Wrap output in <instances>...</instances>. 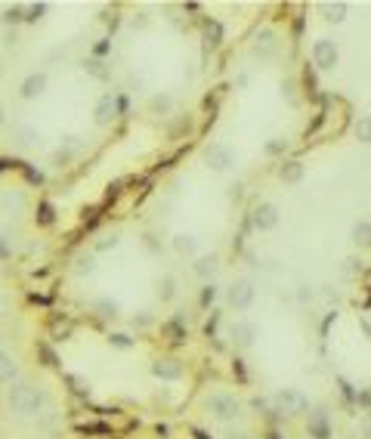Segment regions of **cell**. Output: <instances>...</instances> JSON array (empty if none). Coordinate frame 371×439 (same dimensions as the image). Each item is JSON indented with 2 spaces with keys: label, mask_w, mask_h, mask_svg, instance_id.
<instances>
[{
  "label": "cell",
  "mask_w": 371,
  "mask_h": 439,
  "mask_svg": "<svg viewBox=\"0 0 371 439\" xmlns=\"http://www.w3.org/2000/svg\"><path fill=\"white\" fill-rule=\"evenodd\" d=\"M50 405V393L37 384H28V381H16L12 387H6V411L19 421H35L41 418Z\"/></svg>",
  "instance_id": "obj_1"
},
{
  "label": "cell",
  "mask_w": 371,
  "mask_h": 439,
  "mask_svg": "<svg viewBox=\"0 0 371 439\" xmlns=\"http://www.w3.org/2000/svg\"><path fill=\"white\" fill-rule=\"evenodd\" d=\"M273 411L282 418H307L313 411L309 405V396L297 387H282L273 393Z\"/></svg>",
  "instance_id": "obj_2"
},
{
  "label": "cell",
  "mask_w": 371,
  "mask_h": 439,
  "mask_svg": "<svg viewBox=\"0 0 371 439\" xmlns=\"http://www.w3.org/2000/svg\"><path fill=\"white\" fill-rule=\"evenodd\" d=\"M204 411H208L214 421H220V424H232V421H238V418L244 415L242 402H238L232 393H223V390H217V393H210L208 399H204Z\"/></svg>",
  "instance_id": "obj_3"
},
{
  "label": "cell",
  "mask_w": 371,
  "mask_h": 439,
  "mask_svg": "<svg viewBox=\"0 0 371 439\" xmlns=\"http://www.w3.org/2000/svg\"><path fill=\"white\" fill-rule=\"evenodd\" d=\"M235 161H238V155L229 143H220V139H217V143L204 145V164H208L214 174H226V170L235 168Z\"/></svg>",
  "instance_id": "obj_4"
},
{
  "label": "cell",
  "mask_w": 371,
  "mask_h": 439,
  "mask_svg": "<svg viewBox=\"0 0 371 439\" xmlns=\"http://www.w3.org/2000/svg\"><path fill=\"white\" fill-rule=\"evenodd\" d=\"M254 301H257V288H254V282H251V278H235V282L229 285V291H226L229 310L248 312L251 307H254Z\"/></svg>",
  "instance_id": "obj_5"
},
{
  "label": "cell",
  "mask_w": 371,
  "mask_h": 439,
  "mask_svg": "<svg viewBox=\"0 0 371 439\" xmlns=\"http://www.w3.org/2000/svg\"><path fill=\"white\" fill-rule=\"evenodd\" d=\"M257 337H260V328H257V322H251V319H235V322L229 325V343L235 350H251L257 343Z\"/></svg>",
  "instance_id": "obj_6"
},
{
  "label": "cell",
  "mask_w": 371,
  "mask_h": 439,
  "mask_svg": "<svg viewBox=\"0 0 371 439\" xmlns=\"http://www.w3.org/2000/svg\"><path fill=\"white\" fill-rule=\"evenodd\" d=\"M152 377H158V381L164 384H177L186 377V362L180 356H158L155 362H152Z\"/></svg>",
  "instance_id": "obj_7"
},
{
  "label": "cell",
  "mask_w": 371,
  "mask_h": 439,
  "mask_svg": "<svg viewBox=\"0 0 371 439\" xmlns=\"http://www.w3.org/2000/svg\"><path fill=\"white\" fill-rule=\"evenodd\" d=\"M309 56H313V65L319 71H331L337 65V59H341V50H337L334 41H328V37H319V41L313 44V50H309Z\"/></svg>",
  "instance_id": "obj_8"
},
{
  "label": "cell",
  "mask_w": 371,
  "mask_h": 439,
  "mask_svg": "<svg viewBox=\"0 0 371 439\" xmlns=\"http://www.w3.org/2000/svg\"><path fill=\"white\" fill-rule=\"evenodd\" d=\"M248 223L254 226L257 232H273L275 226H278V208H275L273 201H260V204H254V208H251Z\"/></svg>",
  "instance_id": "obj_9"
},
{
  "label": "cell",
  "mask_w": 371,
  "mask_h": 439,
  "mask_svg": "<svg viewBox=\"0 0 371 439\" xmlns=\"http://www.w3.org/2000/svg\"><path fill=\"white\" fill-rule=\"evenodd\" d=\"M307 436L309 439H331L334 427H331V415L325 409H313L307 415Z\"/></svg>",
  "instance_id": "obj_10"
},
{
  "label": "cell",
  "mask_w": 371,
  "mask_h": 439,
  "mask_svg": "<svg viewBox=\"0 0 371 439\" xmlns=\"http://www.w3.org/2000/svg\"><path fill=\"white\" fill-rule=\"evenodd\" d=\"M251 53H254L257 59H275V53H278V35L273 28H260L254 35V44H251Z\"/></svg>",
  "instance_id": "obj_11"
},
{
  "label": "cell",
  "mask_w": 371,
  "mask_h": 439,
  "mask_svg": "<svg viewBox=\"0 0 371 439\" xmlns=\"http://www.w3.org/2000/svg\"><path fill=\"white\" fill-rule=\"evenodd\" d=\"M46 84H50L46 71H31V75L25 78L22 84H19V96H22L25 102H31V99L44 96V93H46Z\"/></svg>",
  "instance_id": "obj_12"
},
{
  "label": "cell",
  "mask_w": 371,
  "mask_h": 439,
  "mask_svg": "<svg viewBox=\"0 0 371 439\" xmlns=\"http://www.w3.org/2000/svg\"><path fill=\"white\" fill-rule=\"evenodd\" d=\"M93 121L96 127H109L118 121V109H115V93H105L96 99V109H93Z\"/></svg>",
  "instance_id": "obj_13"
},
{
  "label": "cell",
  "mask_w": 371,
  "mask_h": 439,
  "mask_svg": "<svg viewBox=\"0 0 371 439\" xmlns=\"http://www.w3.org/2000/svg\"><path fill=\"white\" fill-rule=\"evenodd\" d=\"M161 337L170 343V347H177V343H186V337H189V328H186L183 316H174V319H168V322H161Z\"/></svg>",
  "instance_id": "obj_14"
},
{
  "label": "cell",
  "mask_w": 371,
  "mask_h": 439,
  "mask_svg": "<svg viewBox=\"0 0 371 439\" xmlns=\"http://www.w3.org/2000/svg\"><path fill=\"white\" fill-rule=\"evenodd\" d=\"M37 139H41V130H37L35 124H16V127H12V143H16L19 149H31V145H37Z\"/></svg>",
  "instance_id": "obj_15"
},
{
  "label": "cell",
  "mask_w": 371,
  "mask_h": 439,
  "mask_svg": "<svg viewBox=\"0 0 371 439\" xmlns=\"http://www.w3.org/2000/svg\"><path fill=\"white\" fill-rule=\"evenodd\" d=\"M16 377H19V359L12 356V352L0 350V387H6V384H16Z\"/></svg>",
  "instance_id": "obj_16"
},
{
  "label": "cell",
  "mask_w": 371,
  "mask_h": 439,
  "mask_svg": "<svg viewBox=\"0 0 371 439\" xmlns=\"http://www.w3.org/2000/svg\"><path fill=\"white\" fill-rule=\"evenodd\" d=\"M192 269H195V276H198V278L210 282V278H214L217 272H220V254H204V257H198Z\"/></svg>",
  "instance_id": "obj_17"
},
{
  "label": "cell",
  "mask_w": 371,
  "mask_h": 439,
  "mask_svg": "<svg viewBox=\"0 0 371 439\" xmlns=\"http://www.w3.org/2000/svg\"><path fill=\"white\" fill-rule=\"evenodd\" d=\"M0 204H3L6 214L19 217V214H25V208H28V198H25L22 189H12V192H6V195L0 198Z\"/></svg>",
  "instance_id": "obj_18"
},
{
  "label": "cell",
  "mask_w": 371,
  "mask_h": 439,
  "mask_svg": "<svg viewBox=\"0 0 371 439\" xmlns=\"http://www.w3.org/2000/svg\"><path fill=\"white\" fill-rule=\"evenodd\" d=\"M201 37H204V46L217 50L223 44V25L217 19H201Z\"/></svg>",
  "instance_id": "obj_19"
},
{
  "label": "cell",
  "mask_w": 371,
  "mask_h": 439,
  "mask_svg": "<svg viewBox=\"0 0 371 439\" xmlns=\"http://www.w3.org/2000/svg\"><path fill=\"white\" fill-rule=\"evenodd\" d=\"M96 269H99V263H96V254H93V251H84V254H78L75 263H71V272H75L78 278L93 276Z\"/></svg>",
  "instance_id": "obj_20"
},
{
  "label": "cell",
  "mask_w": 371,
  "mask_h": 439,
  "mask_svg": "<svg viewBox=\"0 0 371 439\" xmlns=\"http://www.w3.org/2000/svg\"><path fill=\"white\" fill-rule=\"evenodd\" d=\"M170 244H174V251H177L180 257H192V254L198 251V238L192 235V232H177Z\"/></svg>",
  "instance_id": "obj_21"
},
{
  "label": "cell",
  "mask_w": 371,
  "mask_h": 439,
  "mask_svg": "<svg viewBox=\"0 0 371 439\" xmlns=\"http://www.w3.org/2000/svg\"><path fill=\"white\" fill-rule=\"evenodd\" d=\"M278 179L288 186H297L303 179V164L300 161H282V168H278Z\"/></svg>",
  "instance_id": "obj_22"
},
{
  "label": "cell",
  "mask_w": 371,
  "mask_h": 439,
  "mask_svg": "<svg viewBox=\"0 0 371 439\" xmlns=\"http://www.w3.org/2000/svg\"><path fill=\"white\" fill-rule=\"evenodd\" d=\"M93 312H96L99 319H111V322H115V319L121 316V303L111 301V297H99V301L93 303Z\"/></svg>",
  "instance_id": "obj_23"
},
{
  "label": "cell",
  "mask_w": 371,
  "mask_h": 439,
  "mask_svg": "<svg viewBox=\"0 0 371 439\" xmlns=\"http://www.w3.org/2000/svg\"><path fill=\"white\" fill-rule=\"evenodd\" d=\"M149 111H152V115H158V118H168L170 111H174V96H168V93H158V96H152Z\"/></svg>",
  "instance_id": "obj_24"
},
{
  "label": "cell",
  "mask_w": 371,
  "mask_h": 439,
  "mask_svg": "<svg viewBox=\"0 0 371 439\" xmlns=\"http://www.w3.org/2000/svg\"><path fill=\"white\" fill-rule=\"evenodd\" d=\"M71 331H75V322H71L69 316H65V319H53V322H50V337H53V341H69Z\"/></svg>",
  "instance_id": "obj_25"
},
{
  "label": "cell",
  "mask_w": 371,
  "mask_h": 439,
  "mask_svg": "<svg viewBox=\"0 0 371 439\" xmlns=\"http://www.w3.org/2000/svg\"><path fill=\"white\" fill-rule=\"evenodd\" d=\"M319 10L325 12V22H343V19H347V10H350V6L347 3H343V0H334V3H322L319 6Z\"/></svg>",
  "instance_id": "obj_26"
},
{
  "label": "cell",
  "mask_w": 371,
  "mask_h": 439,
  "mask_svg": "<svg viewBox=\"0 0 371 439\" xmlns=\"http://www.w3.org/2000/svg\"><path fill=\"white\" fill-rule=\"evenodd\" d=\"M350 235H353V244H359V248H371V223H368V220H359Z\"/></svg>",
  "instance_id": "obj_27"
},
{
  "label": "cell",
  "mask_w": 371,
  "mask_h": 439,
  "mask_svg": "<svg viewBox=\"0 0 371 439\" xmlns=\"http://www.w3.org/2000/svg\"><path fill=\"white\" fill-rule=\"evenodd\" d=\"M118 244H121V235H118V232H102V235L93 242V254H96V251H111V248H118Z\"/></svg>",
  "instance_id": "obj_28"
},
{
  "label": "cell",
  "mask_w": 371,
  "mask_h": 439,
  "mask_svg": "<svg viewBox=\"0 0 371 439\" xmlns=\"http://www.w3.org/2000/svg\"><path fill=\"white\" fill-rule=\"evenodd\" d=\"M84 71L93 78H99V81H105L109 78V69H105V62L102 59H96V56H90V59H84Z\"/></svg>",
  "instance_id": "obj_29"
},
{
  "label": "cell",
  "mask_w": 371,
  "mask_h": 439,
  "mask_svg": "<svg viewBox=\"0 0 371 439\" xmlns=\"http://www.w3.org/2000/svg\"><path fill=\"white\" fill-rule=\"evenodd\" d=\"M158 297H161L164 303L177 297V278L174 276H161V282H158Z\"/></svg>",
  "instance_id": "obj_30"
},
{
  "label": "cell",
  "mask_w": 371,
  "mask_h": 439,
  "mask_svg": "<svg viewBox=\"0 0 371 439\" xmlns=\"http://www.w3.org/2000/svg\"><path fill=\"white\" fill-rule=\"evenodd\" d=\"M35 223H37V226H53V223H56V210H53L50 201H41V204H37Z\"/></svg>",
  "instance_id": "obj_31"
},
{
  "label": "cell",
  "mask_w": 371,
  "mask_h": 439,
  "mask_svg": "<svg viewBox=\"0 0 371 439\" xmlns=\"http://www.w3.org/2000/svg\"><path fill=\"white\" fill-rule=\"evenodd\" d=\"M353 133H356V139H359V143H368L371 145V115L359 118V121L353 124Z\"/></svg>",
  "instance_id": "obj_32"
},
{
  "label": "cell",
  "mask_w": 371,
  "mask_h": 439,
  "mask_svg": "<svg viewBox=\"0 0 371 439\" xmlns=\"http://www.w3.org/2000/svg\"><path fill=\"white\" fill-rule=\"evenodd\" d=\"M214 301H217V285L214 282H204L201 294H198V307L208 310V307H214Z\"/></svg>",
  "instance_id": "obj_33"
},
{
  "label": "cell",
  "mask_w": 371,
  "mask_h": 439,
  "mask_svg": "<svg viewBox=\"0 0 371 439\" xmlns=\"http://www.w3.org/2000/svg\"><path fill=\"white\" fill-rule=\"evenodd\" d=\"M263 152H266L269 158H275V155H284V152H288V139H284V136H273L266 145H263Z\"/></svg>",
  "instance_id": "obj_34"
},
{
  "label": "cell",
  "mask_w": 371,
  "mask_h": 439,
  "mask_svg": "<svg viewBox=\"0 0 371 439\" xmlns=\"http://www.w3.org/2000/svg\"><path fill=\"white\" fill-rule=\"evenodd\" d=\"M109 343H111V347H118V350H130L136 341H134L130 334H121V331H115V334H109Z\"/></svg>",
  "instance_id": "obj_35"
},
{
  "label": "cell",
  "mask_w": 371,
  "mask_h": 439,
  "mask_svg": "<svg viewBox=\"0 0 371 439\" xmlns=\"http://www.w3.org/2000/svg\"><path fill=\"white\" fill-rule=\"evenodd\" d=\"M303 87H307V90H303V93H307V96L309 99H319V84H316V78H313V71H303Z\"/></svg>",
  "instance_id": "obj_36"
},
{
  "label": "cell",
  "mask_w": 371,
  "mask_h": 439,
  "mask_svg": "<svg viewBox=\"0 0 371 439\" xmlns=\"http://www.w3.org/2000/svg\"><path fill=\"white\" fill-rule=\"evenodd\" d=\"M282 96H288V102L297 105V84L294 81H282Z\"/></svg>",
  "instance_id": "obj_37"
},
{
  "label": "cell",
  "mask_w": 371,
  "mask_h": 439,
  "mask_svg": "<svg viewBox=\"0 0 371 439\" xmlns=\"http://www.w3.org/2000/svg\"><path fill=\"white\" fill-rule=\"evenodd\" d=\"M343 272H347V276H359V272H362V260L347 257V260H343Z\"/></svg>",
  "instance_id": "obj_38"
},
{
  "label": "cell",
  "mask_w": 371,
  "mask_h": 439,
  "mask_svg": "<svg viewBox=\"0 0 371 439\" xmlns=\"http://www.w3.org/2000/svg\"><path fill=\"white\" fill-rule=\"evenodd\" d=\"M130 325H134V328H149V325H152V316H149V310H143V312H139V316H134V319H130Z\"/></svg>",
  "instance_id": "obj_39"
},
{
  "label": "cell",
  "mask_w": 371,
  "mask_h": 439,
  "mask_svg": "<svg viewBox=\"0 0 371 439\" xmlns=\"http://www.w3.org/2000/svg\"><path fill=\"white\" fill-rule=\"evenodd\" d=\"M359 430H362V436H365V439H371V409H365V415H362Z\"/></svg>",
  "instance_id": "obj_40"
},
{
  "label": "cell",
  "mask_w": 371,
  "mask_h": 439,
  "mask_svg": "<svg viewBox=\"0 0 371 439\" xmlns=\"http://www.w3.org/2000/svg\"><path fill=\"white\" fill-rule=\"evenodd\" d=\"M44 12H46V3H35V6H28V16H25V19H28V22H35V19H41Z\"/></svg>",
  "instance_id": "obj_41"
},
{
  "label": "cell",
  "mask_w": 371,
  "mask_h": 439,
  "mask_svg": "<svg viewBox=\"0 0 371 439\" xmlns=\"http://www.w3.org/2000/svg\"><path fill=\"white\" fill-rule=\"evenodd\" d=\"M22 12H25V6H10V10H6V22H19V19H25L22 16Z\"/></svg>",
  "instance_id": "obj_42"
},
{
  "label": "cell",
  "mask_w": 371,
  "mask_h": 439,
  "mask_svg": "<svg viewBox=\"0 0 371 439\" xmlns=\"http://www.w3.org/2000/svg\"><path fill=\"white\" fill-rule=\"evenodd\" d=\"M183 133H189V118H186V121H183V118H180V124H177V127H174V130H170V139H180V136H183Z\"/></svg>",
  "instance_id": "obj_43"
},
{
  "label": "cell",
  "mask_w": 371,
  "mask_h": 439,
  "mask_svg": "<svg viewBox=\"0 0 371 439\" xmlns=\"http://www.w3.org/2000/svg\"><path fill=\"white\" fill-rule=\"evenodd\" d=\"M223 439H251V433H244V430H229V433H223Z\"/></svg>",
  "instance_id": "obj_44"
},
{
  "label": "cell",
  "mask_w": 371,
  "mask_h": 439,
  "mask_svg": "<svg viewBox=\"0 0 371 439\" xmlns=\"http://www.w3.org/2000/svg\"><path fill=\"white\" fill-rule=\"evenodd\" d=\"M105 53H109V44H105V41L93 46V56H96V59H99V56H105Z\"/></svg>",
  "instance_id": "obj_45"
},
{
  "label": "cell",
  "mask_w": 371,
  "mask_h": 439,
  "mask_svg": "<svg viewBox=\"0 0 371 439\" xmlns=\"http://www.w3.org/2000/svg\"><path fill=\"white\" fill-rule=\"evenodd\" d=\"M6 254H10V248H6V238L3 235H0V260H3V257Z\"/></svg>",
  "instance_id": "obj_46"
},
{
  "label": "cell",
  "mask_w": 371,
  "mask_h": 439,
  "mask_svg": "<svg viewBox=\"0 0 371 439\" xmlns=\"http://www.w3.org/2000/svg\"><path fill=\"white\" fill-rule=\"evenodd\" d=\"M3 124H6V118H3V109H0V127H3Z\"/></svg>",
  "instance_id": "obj_47"
},
{
  "label": "cell",
  "mask_w": 371,
  "mask_h": 439,
  "mask_svg": "<svg viewBox=\"0 0 371 439\" xmlns=\"http://www.w3.org/2000/svg\"><path fill=\"white\" fill-rule=\"evenodd\" d=\"M0 343H3V334H0Z\"/></svg>",
  "instance_id": "obj_48"
}]
</instances>
